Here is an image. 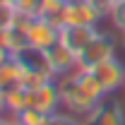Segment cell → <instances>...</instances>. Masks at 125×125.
<instances>
[{"label": "cell", "instance_id": "16", "mask_svg": "<svg viewBox=\"0 0 125 125\" xmlns=\"http://www.w3.org/2000/svg\"><path fill=\"white\" fill-rule=\"evenodd\" d=\"M108 17H111V24H113L118 31H125V0L115 2V5L111 7Z\"/></svg>", "mask_w": 125, "mask_h": 125}, {"label": "cell", "instance_id": "10", "mask_svg": "<svg viewBox=\"0 0 125 125\" xmlns=\"http://www.w3.org/2000/svg\"><path fill=\"white\" fill-rule=\"evenodd\" d=\"M24 65L17 60L15 55H10L7 60L0 65V89H10V87H15V84H19V79H22V75H24Z\"/></svg>", "mask_w": 125, "mask_h": 125}, {"label": "cell", "instance_id": "5", "mask_svg": "<svg viewBox=\"0 0 125 125\" xmlns=\"http://www.w3.org/2000/svg\"><path fill=\"white\" fill-rule=\"evenodd\" d=\"M96 79L101 82V87L106 89V94H115L120 87H125V65L120 58H108V60L99 62L96 67H92Z\"/></svg>", "mask_w": 125, "mask_h": 125}, {"label": "cell", "instance_id": "19", "mask_svg": "<svg viewBox=\"0 0 125 125\" xmlns=\"http://www.w3.org/2000/svg\"><path fill=\"white\" fill-rule=\"evenodd\" d=\"M118 43H120V48L125 51V31H120V39H118Z\"/></svg>", "mask_w": 125, "mask_h": 125}, {"label": "cell", "instance_id": "3", "mask_svg": "<svg viewBox=\"0 0 125 125\" xmlns=\"http://www.w3.org/2000/svg\"><path fill=\"white\" fill-rule=\"evenodd\" d=\"M101 19L89 0H67L60 12V27H96Z\"/></svg>", "mask_w": 125, "mask_h": 125}, {"label": "cell", "instance_id": "14", "mask_svg": "<svg viewBox=\"0 0 125 125\" xmlns=\"http://www.w3.org/2000/svg\"><path fill=\"white\" fill-rule=\"evenodd\" d=\"M67 0H39V7H36V17H43L51 19L58 29H60V12L65 7Z\"/></svg>", "mask_w": 125, "mask_h": 125}, {"label": "cell", "instance_id": "4", "mask_svg": "<svg viewBox=\"0 0 125 125\" xmlns=\"http://www.w3.org/2000/svg\"><path fill=\"white\" fill-rule=\"evenodd\" d=\"M84 125H125V106L115 99V94H108L84 118Z\"/></svg>", "mask_w": 125, "mask_h": 125}, {"label": "cell", "instance_id": "7", "mask_svg": "<svg viewBox=\"0 0 125 125\" xmlns=\"http://www.w3.org/2000/svg\"><path fill=\"white\" fill-rule=\"evenodd\" d=\"M43 53H46V65H48V70H51L55 77H60V75H67V72L77 70V55L65 46L60 39H58L51 48H46Z\"/></svg>", "mask_w": 125, "mask_h": 125}, {"label": "cell", "instance_id": "17", "mask_svg": "<svg viewBox=\"0 0 125 125\" xmlns=\"http://www.w3.org/2000/svg\"><path fill=\"white\" fill-rule=\"evenodd\" d=\"M48 125H84V120H79L72 113H53L48 118Z\"/></svg>", "mask_w": 125, "mask_h": 125}, {"label": "cell", "instance_id": "21", "mask_svg": "<svg viewBox=\"0 0 125 125\" xmlns=\"http://www.w3.org/2000/svg\"><path fill=\"white\" fill-rule=\"evenodd\" d=\"M0 125H5V123H0Z\"/></svg>", "mask_w": 125, "mask_h": 125}, {"label": "cell", "instance_id": "13", "mask_svg": "<svg viewBox=\"0 0 125 125\" xmlns=\"http://www.w3.org/2000/svg\"><path fill=\"white\" fill-rule=\"evenodd\" d=\"M53 79H55V75L51 70H24V75L19 79V87H24L29 92H36V89H41L43 84L53 82Z\"/></svg>", "mask_w": 125, "mask_h": 125}, {"label": "cell", "instance_id": "1", "mask_svg": "<svg viewBox=\"0 0 125 125\" xmlns=\"http://www.w3.org/2000/svg\"><path fill=\"white\" fill-rule=\"evenodd\" d=\"M55 84H58V89H60L62 106L70 111L72 115H82V118H87V115L99 106V99L89 96V94L77 84V79H75V70L67 72V75L55 77Z\"/></svg>", "mask_w": 125, "mask_h": 125}, {"label": "cell", "instance_id": "6", "mask_svg": "<svg viewBox=\"0 0 125 125\" xmlns=\"http://www.w3.org/2000/svg\"><path fill=\"white\" fill-rule=\"evenodd\" d=\"M60 39V29L51 22V19H43V17H34L27 29V43L34 48H41L46 51L51 48L55 41Z\"/></svg>", "mask_w": 125, "mask_h": 125}, {"label": "cell", "instance_id": "22", "mask_svg": "<svg viewBox=\"0 0 125 125\" xmlns=\"http://www.w3.org/2000/svg\"><path fill=\"white\" fill-rule=\"evenodd\" d=\"M123 89H125V87H123Z\"/></svg>", "mask_w": 125, "mask_h": 125}, {"label": "cell", "instance_id": "12", "mask_svg": "<svg viewBox=\"0 0 125 125\" xmlns=\"http://www.w3.org/2000/svg\"><path fill=\"white\" fill-rule=\"evenodd\" d=\"M15 58L22 62L27 70H48V65H46V53H43L41 48L27 46V48H22Z\"/></svg>", "mask_w": 125, "mask_h": 125}, {"label": "cell", "instance_id": "18", "mask_svg": "<svg viewBox=\"0 0 125 125\" xmlns=\"http://www.w3.org/2000/svg\"><path fill=\"white\" fill-rule=\"evenodd\" d=\"M7 58H10V53H7V48H2V46H0V65H2V62L7 60Z\"/></svg>", "mask_w": 125, "mask_h": 125}, {"label": "cell", "instance_id": "11", "mask_svg": "<svg viewBox=\"0 0 125 125\" xmlns=\"http://www.w3.org/2000/svg\"><path fill=\"white\" fill-rule=\"evenodd\" d=\"M5 104H7V108L22 113L24 108L31 106V92L24 89V87H19V84H15V87L5 89Z\"/></svg>", "mask_w": 125, "mask_h": 125}, {"label": "cell", "instance_id": "15", "mask_svg": "<svg viewBox=\"0 0 125 125\" xmlns=\"http://www.w3.org/2000/svg\"><path fill=\"white\" fill-rule=\"evenodd\" d=\"M48 118H51L48 113L29 106V108H24L19 113V125H48Z\"/></svg>", "mask_w": 125, "mask_h": 125}, {"label": "cell", "instance_id": "2", "mask_svg": "<svg viewBox=\"0 0 125 125\" xmlns=\"http://www.w3.org/2000/svg\"><path fill=\"white\" fill-rule=\"evenodd\" d=\"M118 46H120V43H118V41H115L111 34L99 31V34L92 39V43H89V46L79 53V58H77V67L92 70V67H96L99 62L108 60V58H115V51H118Z\"/></svg>", "mask_w": 125, "mask_h": 125}, {"label": "cell", "instance_id": "20", "mask_svg": "<svg viewBox=\"0 0 125 125\" xmlns=\"http://www.w3.org/2000/svg\"><path fill=\"white\" fill-rule=\"evenodd\" d=\"M108 2H111V5H115V2H120V0H108Z\"/></svg>", "mask_w": 125, "mask_h": 125}, {"label": "cell", "instance_id": "9", "mask_svg": "<svg viewBox=\"0 0 125 125\" xmlns=\"http://www.w3.org/2000/svg\"><path fill=\"white\" fill-rule=\"evenodd\" d=\"M60 104H62V99H60V89H58L55 79L48 82V84H43L41 89L31 92V106L39 108V111H43V113H48V115L58 113Z\"/></svg>", "mask_w": 125, "mask_h": 125}, {"label": "cell", "instance_id": "8", "mask_svg": "<svg viewBox=\"0 0 125 125\" xmlns=\"http://www.w3.org/2000/svg\"><path fill=\"white\" fill-rule=\"evenodd\" d=\"M96 34H99L96 27H60V41L79 58V53L92 43Z\"/></svg>", "mask_w": 125, "mask_h": 125}]
</instances>
